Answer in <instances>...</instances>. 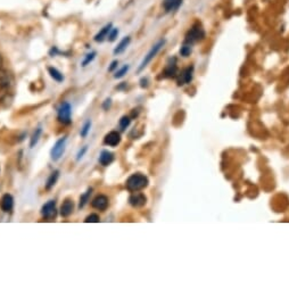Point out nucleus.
Masks as SVG:
<instances>
[{
	"instance_id": "f257e3e1",
	"label": "nucleus",
	"mask_w": 289,
	"mask_h": 290,
	"mask_svg": "<svg viewBox=\"0 0 289 290\" xmlns=\"http://www.w3.org/2000/svg\"><path fill=\"white\" fill-rule=\"evenodd\" d=\"M127 189L131 193H136V191H140L144 189L148 185V178L146 175L141 173H135L131 177H129L126 182Z\"/></svg>"
},
{
	"instance_id": "f03ea898",
	"label": "nucleus",
	"mask_w": 289,
	"mask_h": 290,
	"mask_svg": "<svg viewBox=\"0 0 289 290\" xmlns=\"http://www.w3.org/2000/svg\"><path fill=\"white\" fill-rule=\"evenodd\" d=\"M204 37H205V31L203 27L199 23H196L193 25L192 29L188 31L187 35H185L184 43L193 46L194 44L198 43V41L204 39Z\"/></svg>"
},
{
	"instance_id": "7ed1b4c3",
	"label": "nucleus",
	"mask_w": 289,
	"mask_h": 290,
	"mask_svg": "<svg viewBox=\"0 0 289 290\" xmlns=\"http://www.w3.org/2000/svg\"><path fill=\"white\" fill-rule=\"evenodd\" d=\"M165 45V40H159L157 44H155L153 47H152V49L148 51V54L144 56V58H143V60L141 61V64H140V66H139V69H138V71L140 72V71H142L144 67H146L149 63H151V61L153 60V58H155V57H156V55L159 53V50H161L162 48H163V46Z\"/></svg>"
},
{
	"instance_id": "20e7f679",
	"label": "nucleus",
	"mask_w": 289,
	"mask_h": 290,
	"mask_svg": "<svg viewBox=\"0 0 289 290\" xmlns=\"http://www.w3.org/2000/svg\"><path fill=\"white\" fill-rule=\"evenodd\" d=\"M71 114H72V107L69 102H63L58 108L57 118L60 123L63 124H70L71 123Z\"/></svg>"
},
{
	"instance_id": "39448f33",
	"label": "nucleus",
	"mask_w": 289,
	"mask_h": 290,
	"mask_svg": "<svg viewBox=\"0 0 289 290\" xmlns=\"http://www.w3.org/2000/svg\"><path fill=\"white\" fill-rule=\"evenodd\" d=\"M65 144H66V137L60 138L59 140L56 141L54 147L50 150L51 159L56 162V160H58L61 156H63V154L65 152Z\"/></svg>"
},
{
	"instance_id": "423d86ee",
	"label": "nucleus",
	"mask_w": 289,
	"mask_h": 290,
	"mask_svg": "<svg viewBox=\"0 0 289 290\" xmlns=\"http://www.w3.org/2000/svg\"><path fill=\"white\" fill-rule=\"evenodd\" d=\"M41 214L45 217L46 220H54L56 215H57V211H56V203L55 200H49L48 203H46L43 206V211Z\"/></svg>"
},
{
	"instance_id": "0eeeda50",
	"label": "nucleus",
	"mask_w": 289,
	"mask_h": 290,
	"mask_svg": "<svg viewBox=\"0 0 289 290\" xmlns=\"http://www.w3.org/2000/svg\"><path fill=\"white\" fill-rule=\"evenodd\" d=\"M14 86V76L8 71L0 70V88L9 89Z\"/></svg>"
},
{
	"instance_id": "6e6552de",
	"label": "nucleus",
	"mask_w": 289,
	"mask_h": 290,
	"mask_svg": "<svg viewBox=\"0 0 289 290\" xmlns=\"http://www.w3.org/2000/svg\"><path fill=\"white\" fill-rule=\"evenodd\" d=\"M146 203H147V197L141 193H138V191H136L135 194H132L130 196V198H129V204H130L132 207H136V209L144 206Z\"/></svg>"
},
{
	"instance_id": "1a4fd4ad",
	"label": "nucleus",
	"mask_w": 289,
	"mask_h": 290,
	"mask_svg": "<svg viewBox=\"0 0 289 290\" xmlns=\"http://www.w3.org/2000/svg\"><path fill=\"white\" fill-rule=\"evenodd\" d=\"M13 207H14L13 196L9 194H5L2 197V199H0V209H2V211L5 212V213H8V212L13 210Z\"/></svg>"
},
{
	"instance_id": "9d476101",
	"label": "nucleus",
	"mask_w": 289,
	"mask_h": 290,
	"mask_svg": "<svg viewBox=\"0 0 289 290\" xmlns=\"http://www.w3.org/2000/svg\"><path fill=\"white\" fill-rule=\"evenodd\" d=\"M91 206L98 211H105L108 207V198L104 195H98L96 198L91 201Z\"/></svg>"
},
{
	"instance_id": "9b49d317",
	"label": "nucleus",
	"mask_w": 289,
	"mask_h": 290,
	"mask_svg": "<svg viewBox=\"0 0 289 290\" xmlns=\"http://www.w3.org/2000/svg\"><path fill=\"white\" fill-rule=\"evenodd\" d=\"M104 142L105 144H107V146L115 147L121 142V134L116 131H112L110 133H107L105 136Z\"/></svg>"
},
{
	"instance_id": "f8f14e48",
	"label": "nucleus",
	"mask_w": 289,
	"mask_h": 290,
	"mask_svg": "<svg viewBox=\"0 0 289 290\" xmlns=\"http://www.w3.org/2000/svg\"><path fill=\"white\" fill-rule=\"evenodd\" d=\"M193 74H194V67H187L182 71V73L180 74L178 84L179 85H188L193 80Z\"/></svg>"
},
{
	"instance_id": "ddd939ff",
	"label": "nucleus",
	"mask_w": 289,
	"mask_h": 290,
	"mask_svg": "<svg viewBox=\"0 0 289 290\" xmlns=\"http://www.w3.org/2000/svg\"><path fill=\"white\" fill-rule=\"evenodd\" d=\"M74 211V204L73 200L66 199L60 206V215L63 217H69Z\"/></svg>"
},
{
	"instance_id": "4468645a",
	"label": "nucleus",
	"mask_w": 289,
	"mask_h": 290,
	"mask_svg": "<svg viewBox=\"0 0 289 290\" xmlns=\"http://www.w3.org/2000/svg\"><path fill=\"white\" fill-rule=\"evenodd\" d=\"M114 160V155L113 153L108 152V150H102L99 156V163L102 167H108V165L113 163Z\"/></svg>"
},
{
	"instance_id": "2eb2a0df",
	"label": "nucleus",
	"mask_w": 289,
	"mask_h": 290,
	"mask_svg": "<svg viewBox=\"0 0 289 290\" xmlns=\"http://www.w3.org/2000/svg\"><path fill=\"white\" fill-rule=\"evenodd\" d=\"M177 71H178L177 63H175V59H173L167 65L162 74L164 77H173L175 76V74H177Z\"/></svg>"
},
{
	"instance_id": "dca6fc26",
	"label": "nucleus",
	"mask_w": 289,
	"mask_h": 290,
	"mask_svg": "<svg viewBox=\"0 0 289 290\" xmlns=\"http://www.w3.org/2000/svg\"><path fill=\"white\" fill-rule=\"evenodd\" d=\"M182 0H164L163 2V7L165 9V12H174L179 8L180 5H181Z\"/></svg>"
},
{
	"instance_id": "f3484780",
	"label": "nucleus",
	"mask_w": 289,
	"mask_h": 290,
	"mask_svg": "<svg viewBox=\"0 0 289 290\" xmlns=\"http://www.w3.org/2000/svg\"><path fill=\"white\" fill-rule=\"evenodd\" d=\"M112 30V24H107L105 25L104 28H102L99 32H98L96 35H95V41L96 43H101V41H104L105 38L108 37V33H110V31Z\"/></svg>"
},
{
	"instance_id": "a211bd4d",
	"label": "nucleus",
	"mask_w": 289,
	"mask_h": 290,
	"mask_svg": "<svg viewBox=\"0 0 289 290\" xmlns=\"http://www.w3.org/2000/svg\"><path fill=\"white\" fill-rule=\"evenodd\" d=\"M58 177H59V171H54V172L49 175V178L47 180V183H46V189L50 190L51 188H53L54 185L56 184V182H57Z\"/></svg>"
},
{
	"instance_id": "6ab92c4d",
	"label": "nucleus",
	"mask_w": 289,
	"mask_h": 290,
	"mask_svg": "<svg viewBox=\"0 0 289 290\" xmlns=\"http://www.w3.org/2000/svg\"><path fill=\"white\" fill-rule=\"evenodd\" d=\"M130 41H131L130 37H127V38L123 39V40L121 41V43L117 45V47L114 49V54H115V55L122 54L123 51H125V50L128 48V46H129V44H130Z\"/></svg>"
},
{
	"instance_id": "aec40b11",
	"label": "nucleus",
	"mask_w": 289,
	"mask_h": 290,
	"mask_svg": "<svg viewBox=\"0 0 289 290\" xmlns=\"http://www.w3.org/2000/svg\"><path fill=\"white\" fill-rule=\"evenodd\" d=\"M48 72H49L50 76L53 77V79H54L55 81L63 82L64 76H63V74H61L57 69H55V67H48Z\"/></svg>"
},
{
	"instance_id": "412c9836",
	"label": "nucleus",
	"mask_w": 289,
	"mask_h": 290,
	"mask_svg": "<svg viewBox=\"0 0 289 290\" xmlns=\"http://www.w3.org/2000/svg\"><path fill=\"white\" fill-rule=\"evenodd\" d=\"M41 133H43V130H41L40 128H38L37 130H35V131L33 132L32 137H31V140H30V147H31V148H33V147L35 146V144L38 143L39 139H40V137H41Z\"/></svg>"
},
{
	"instance_id": "4be33fe9",
	"label": "nucleus",
	"mask_w": 289,
	"mask_h": 290,
	"mask_svg": "<svg viewBox=\"0 0 289 290\" xmlns=\"http://www.w3.org/2000/svg\"><path fill=\"white\" fill-rule=\"evenodd\" d=\"M91 191H92V189L91 188H89L88 189L86 193L82 195L81 197H80V203H79V209H84V207L86 206V204L88 203V201H89V198H90V195H91Z\"/></svg>"
},
{
	"instance_id": "5701e85b",
	"label": "nucleus",
	"mask_w": 289,
	"mask_h": 290,
	"mask_svg": "<svg viewBox=\"0 0 289 290\" xmlns=\"http://www.w3.org/2000/svg\"><path fill=\"white\" fill-rule=\"evenodd\" d=\"M190 54H192V45L183 43L181 49H180V55L183 57H188Z\"/></svg>"
},
{
	"instance_id": "b1692460",
	"label": "nucleus",
	"mask_w": 289,
	"mask_h": 290,
	"mask_svg": "<svg viewBox=\"0 0 289 290\" xmlns=\"http://www.w3.org/2000/svg\"><path fill=\"white\" fill-rule=\"evenodd\" d=\"M90 128H91V121L89 120V121H87V122L85 123L84 128L81 129L80 134H81L82 138H86V137L88 136V133H89V131H90Z\"/></svg>"
},
{
	"instance_id": "393cba45",
	"label": "nucleus",
	"mask_w": 289,
	"mask_h": 290,
	"mask_svg": "<svg viewBox=\"0 0 289 290\" xmlns=\"http://www.w3.org/2000/svg\"><path fill=\"white\" fill-rule=\"evenodd\" d=\"M130 122H131V120H130V117L129 116H123L121 120H120V128H121V130L122 131H125L126 129L130 126Z\"/></svg>"
},
{
	"instance_id": "a878e982",
	"label": "nucleus",
	"mask_w": 289,
	"mask_h": 290,
	"mask_svg": "<svg viewBox=\"0 0 289 290\" xmlns=\"http://www.w3.org/2000/svg\"><path fill=\"white\" fill-rule=\"evenodd\" d=\"M100 219L97 214H90L89 216H87V219L85 220L86 223H98Z\"/></svg>"
},
{
	"instance_id": "bb28decb",
	"label": "nucleus",
	"mask_w": 289,
	"mask_h": 290,
	"mask_svg": "<svg viewBox=\"0 0 289 290\" xmlns=\"http://www.w3.org/2000/svg\"><path fill=\"white\" fill-rule=\"evenodd\" d=\"M95 57H96V53H95V51H92V53L88 54V55L86 56L85 60H84V61H82V66H87L88 64L91 63V61L95 59Z\"/></svg>"
},
{
	"instance_id": "cd10ccee",
	"label": "nucleus",
	"mask_w": 289,
	"mask_h": 290,
	"mask_svg": "<svg viewBox=\"0 0 289 290\" xmlns=\"http://www.w3.org/2000/svg\"><path fill=\"white\" fill-rule=\"evenodd\" d=\"M128 71H129V66H128V65L123 66L120 71H117V72H116L115 75H114V77H115V79H121V77H123V76H125V75L127 74V72H128Z\"/></svg>"
},
{
	"instance_id": "c85d7f7f",
	"label": "nucleus",
	"mask_w": 289,
	"mask_h": 290,
	"mask_svg": "<svg viewBox=\"0 0 289 290\" xmlns=\"http://www.w3.org/2000/svg\"><path fill=\"white\" fill-rule=\"evenodd\" d=\"M117 34H118V30L117 29H112L110 31V33H108V40L114 41L117 38Z\"/></svg>"
},
{
	"instance_id": "c756f323",
	"label": "nucleus",
	"mask_w": 289,
	"mask_h": 290,
	"mask_svg": "<svg viewBox=\"0 0 289 290\" xmlns=\"http://www.w3.org/2000/svg\"><path fill=\"white\" fill-rule=\"evenodd\" d=\"M87 149H88V147L87 146H85L84 148H82L79 153H77V157H76V159L79 160V159H81L82 157H84V155L86 154V152H87Z\"/></svg>"
},
{
	"instance_id": "7c9ffc66",
	"label": "nucleus",
	"mask_w": 289,
	"mask_h": 290,
	"mask_svg": "<svg viewBox=\"0 0 289 290\" xmlns=\"http://www.w3.org/2000/svg\"><path fill=\"white\" fill-rule=\"evenodd\" d=\"M111 103H112V100H111V99H106L105 102L102 103V108H104L105 111H108V108L111 107Z\"/></svg>"
},
{
	"instance_id": "2f4dec72",
	"label": "nucleus",
	"mask_w": 289,
	"mask_h": 290,
	"mask_svg": "<svg viewBox=\"0 0 289 290\" xmlns=\"http://www.w3.org/2000/svg\"><path fill=\"white\" fill-rule=\"evenodd\" d=\"M117 65H118L117 60H114V61H113V63L111 64V66H110V69H108V71H110V72H113V71H114V69H116Z\"/></svg>"
},
{
	"instance_id": "473e14b6",
	"label": "nucleus",
	"mask_w": 289,
	"mask_h": 290,
	"mask_svg": "<svg viewBox=\"0 0 289 290\" xmlns=\"http://www.w3.org/2000/svg\"><path fill=\"white\" fill-rule=\"evenodd\" d=\"M2 67H3V57L0 55V70H2Z\"/></svg>"
}]
</instances>
